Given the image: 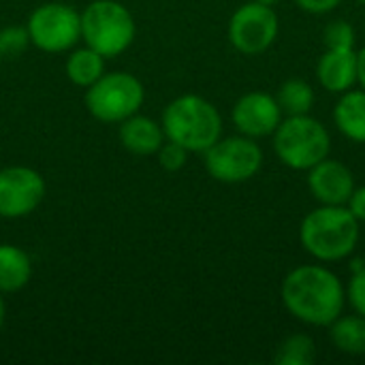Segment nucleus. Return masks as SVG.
<instances>
[{
    "mask_svg": "<svg viewBox=\"0 0 365 365\" xmlns=\"http://www.w3.org/2000/svg\"><path fill=\"white\" fill-rule=\"evenodd\" d=\"M284 308L302 323L329 327L344 310L346 289L323 265H299L287 274L280 287Z\"/></svg>",
    "mask_w": 365,
    "mask_h": 365,
    "instance_id": "1",
    "label": "nucleus"
},
{
    "mask_svg": "<svg viewBox=\"0 0 365 365\" xmlns=\"http://www.w3.org/2000/svg\"><path fill=\"white\" fill-rule=\"evenodd\" d=\"M299 242L317 261H342L357 248L359 220L346 205H321L302 220Z\"/></svg>",
    "mask_w": 365,
    "mask_h": 365,
    "instance_id": "2",
    "label": "nucleus"
},
{
    "mask_svg": "<svg viewBox=\"0 0 365 365\" xmlns=\"http://www.w3.org/2000/svg\"><path fill=\"white\" fill-rule=\"evenodd\" d=\"M160 124L165 137L188 152H205L222 137V118L218 109L197 94H184L171 101L163 111Z\"/></svg>",
    "mask_w": 365,
    "mask_h": 365,
    "instance_id": "3",
    "label": "nucleus"
},
{
    "mask_svg": "<svg viewBox=\"0 0 365 365\" xmlns=\"http://www.w3.org/2000/svg\"><path fill=\"white\" fill-rule=\"evenodd\" d=\"M274 152L282 165L308 171L329 156L331 135L323 122L306 115H287L274 130Z\"/></svg>",
    "mask_w": 365,
    "mask_h": 365,
    "instance_id": "4",
    "label": "nucleus"
},
{
    "mask_svg": "<svg viewBox=\"0 0 365 365\" xmlns=\"http://www.w3.org/2000/svg\"><path fill=\"white\" fill-rule=\"evenodd\" d=\"M137 34L133 13L115 0H94L81 13V38L103 58L124 53Z\"/></svg>",
    "mask_w": 365,
    "mask_h": 365,
    "instance_id": "5",
    "label": "nucleus"
},
{
    "mask_svg": "<svg viewBox=\"0 0 365 365\" xmlns=\"http://www.w3.org/2000/svg\"><path fill=\"white\" fill-rule=\"evenodd\" d=\"M145 92L143 83L124 71L103 73L98 81H94L86 92L88 111L107 124H120L122 120L135 115L143 105Z\"/></svg>",
    "mask_w": 365,
    "mask_h": 365,
    "instance_id": "6",
    "label": "nucleus"
},
{
    "mask_svg": "<svg viewBox=\"0 0 365 365\" xmlns=\"http://www.w3.org/2000/svg\"><path fill=\"white\" fill-rule=\"evenodd\" d=\"M205 169L207 173L222 184H242L255 178L263 165L261 145L246 135L237 137H220L205 152Z\"/></svg>",
    "mask_w": 365,
    "mask_h": 365,
    "instance_id": "7",
    "label": "nucleus"
},
{
    "mask_svg": "<svg viewBox=\"0 0 365 365\" xmlns=\"http://www.w3.org/2000/svg\"><path fill=\"white\" fill-rule=\"evenodd\" d=\"M26 28L41 51L60 53L81 38V15L64 2H45L30 13Z\"/></svg>",
    "mask_w": 365,
    "mask_h": 365,
    "instance_id": "8",
    "label": "nucleus"
},
{
    "mask_svg": "<svg viewBox=\"0 0 365 365\" xmlns=\"http://www.w3.org/2000/svg\"><path fill=\"white\" fill-rule=\"evenodd\" d=\"M278 30H280V21L274 6L252 0L242 4L231 15L229 41L240 53L257 56L274 45Z\"/></svg>",
    "mask_w": 365,
    "mask_h": 365,
    "instance_id": "9",
    "label": "nucleus"
},
{
    "mask_svg": "<svg viewBox=\"0 0 365 365\" xmlns=\"http://www.w3.org/2000/svg\"><path fill=\"white\" fill-rule=\"evenodd\" d=\"M45 197V180L30 167L0 169V218H24Z\"/></svg>",
    "mask_w": 365,
    "mask_h": 365,
    "instance_id": "10",
    "label": "nucleus"
},
{
    "mask_svg": "<svg viewBox=\"0 0 365 365\" xmlns=\"http://www.w3.org/2000/svg\"><path fill=\"white\" fill-rule=\"evenodd\" d=\"M231 118L240 135L261 139L274 135V130L282 122V109L276 96L255 90L237 98Z\"/></svg>",
    "mask_w": 365,
    "mask_h": 365,
    "instance_id": "11",
    "label": "nucleus"
},
{
    "mask_svg": "<svg viewBox=\"0 0 365 365\" xmlns=\"http://www.w3.org/2000/svg\"><path fill=\"white\" fill-rule=\"evenodd\" d=\"M308 190L321 205H346L355 190V175L342 160L327 156L308 169Z\"/></svg>",
    "mask_w": 365,
    "mask_h": 365,
    "instance_id": "12",
    "label": "nucleus"
},
{
    "mask_svg": "<svg viewBox=\"0 0 365 365\" xmlns=\"http://www.w3.org/2000/svg\"><path fill=\"white\" fill-rule=\"evenodd\" d=\"M319 83L334 94H342L357 83V51L353 49H325L317 62Z\"/></svg>",
    "mask_w": 365,
    "mask_h": 365,
    "instance_id": "13",
    "label": "nucleus"
},
{
    "mask_svg": "<svg viewBox=\"0 0 365 365\" xmlns=\"http://www.w3.org/2000/svg\"><path fill=\"white\" fill-rule=\"evenodd\" d=\"M120 143L137 156L156 154L158 148L165 143L163 124L154 122L148 115L135 113L120 122Z\"/></svg>",
    "mask_w": 365,
    "mask_h": 365,
    "instance_id": "14",
    "label": "nucleus"
},
{
    "mask_svg": "<svg viewBox=\"0 0 365 365\" xmlns=\"http://www.w3.org/2000/svg\"><path fill=\"white\" fill-rule=\"evenodd\" d=\"M334 122L338 130L355 141L365 143V90H346L340 94V101L334 109Z\"/></svg>",
    "mask_w": 365,
    "mask_h": 365,
    "instance_id": "15",
    "label": "nucleus"
},
{
    "mask_svg": "<svg viewBox=\"0 0 365 365\" xmlns=\"http://www.w3.org/2000/svg\"><path fill=\"white\" fill-rule=\"evenodd\" d=\"M30 257L13 244H0V293H15L24 289L30 282Z\"/></svg>",
    "mask_w": 365,
    "mask_h": 365,
    "instance_id": "16",
    "label": "nucleus"
},
{
    "mask_svg": "<svg viewBox=\"0 0 365 365\" xmlns=\"http://www.w3.org/2000/svg\"><path fill=\"white\" fill-rule=\"evenodd\" d=\"M329 340L344 355H365V317L349 314L338 317L329 325Z\"/></svg>",
    "mask_w": 365,
    "mask_h": 365,
    "instance_id": "17",
    "label": "nucleus"
},
{
    "mask_svg": "<svg viewBox=\"0 0 365 365\" xmlns=\"http://www.w3.org/2000/svg\"><path fill=\"white\" fill-rule=\"evenodd\" d=\"M105 73V58L92 47L75 49L66 60V75L79 88H90Z\"/></svg>",
    "mask_w": 365,
    "mask_h": 365,
    "instance_id": "18",
    "label": "nucleus"
},
{
    "mask_svg": "<svg viewBox=\"0 0 365 365\" xmlns=\"http://www.w3.org/2000/svg\"><path fill=\"white\" fill-rule=\"evenodd\" d=\"M314 88L304 79H287L276 94L282 115H306L314 107Z\"/></svg>",
    "mask_w": 365,
    "mask_h": 365,
    "instance_id": "19",
    "label": "nucleus"
},
{
    "mask_svg": "<svg viewBox=\"0 0 365 365\" xmlns=\"http://www.w3.org/2000/svg\"><path fill=\"white\" fill-rule=\"evenodd\" d=\"M317 357V344L306 334H293L284 338L276 353L274 364L276 365H310Z\"/></svg>",
    "mask_w": 365,
    "mask_h": 365,
    "instance_id": "20",
    "label": "nucleus"
},
{
    "mask_svg": "<svg viewBox=\"0 0 365 365\" xmlns=\"http://www.w3.org/2000/svg\"><path fill=\"white\" fill-rule=\"evenodd\" d=\"M30 45V34L28 28L19 26H9L0 30V58L2 60H13L19 58L26 47Z\"/></svg>",
    "mask_w": 365,
    "mask_h": 365,
    "instance_id": "21",
    "label": "nucleus"
},
{
    "mask_svg": "<svg viewBox=\"0 0 365 365\" xmlns=\"http://www.w3.org/2000/svg\"><path fill=\"white\" fill-rule=\"evenodd\" d=\"M323 41H325L327 49H353L355 47V28L344 19H336L325 26Z\"/></svg>",
    "mask_w": 365,
    "mask_h": 365,
    "instance_id": "22",
    "label": "nucleus"
},
{
    "mask_svg": "<svg viewBox=\"0 0 365 365\" xmlns=\"http://www.w3.org/2000/svg\"><path fill=\"white\" fill-rule=\"evenodd\" d=\"M156 154H158V163L165 171H180L186 165L190 152L175 141H167L158 148Z\"/></svg>",
    "mask_w": 365,
    "mask_h": 365,
    "instance_id": "23",
    "label": "nucleus"
},
{
    "mask_svg": "<svg viewBox=\"0 0 365 365\" xmlns=\"http://www.w3.org/2000/svg\"><path fill=\"white\" fill-rule=\"evenodd\" d=\"M346 302L353 306L357 314L365 317V265L361 269L353 272L351 282L346 287Z\"/></svg>",
    "mask_w": 365,
    "mask_h": 365,
    "instance_id": "24",
    "label": "nucleus"
},
{
    "mask_svg": "<svg viewBox=\"0 0 365 365\" xmlns=\"http://www.w3.org/2000/svg\"><path fill=\"white\" fill-rule=\"evenodd\" d=\"M342 0H295V4L306 11V13H312V15H325V13H331Z\"/></svg>",
    "mask_w": 365,
    "mask_h": 365,
    "instance_id": "25",
    "label": "nucleus"
},
{
    "mask_svg": "<svg viewBox=\"0 0 365 365\" xmlns=\"http://www.w3.org/2000/svg\"><path fill=\"white\" fill-rule=\"evenodd\" d=\"M346 207L351 210V214L359 220V222H365V186H355L353 195L349 197L346 201Z\"/></svg>",
    "mask_w": 365,
    "mask_h": 365,
    "instance_id": "26",
    "label": "nucleus"
},
{
    "mask_svg": "<svg viewBox=\"0 0 365 365\" xmlns=\"http://www.w3.org/2000/svg\"><path fill=\"white\" fill-rule=\"evenodd\" d=\"M357 81L365 90V47L361 51H357Z\"/></svg>",
    "mask_w": 365,
    "mask_h": 365,
    "instance_id": "27",
    "label": "nucleus"
},
{
    "mask_svg": "<svg viewBox=\"0 0 365 365\" xmlns=\"http://www.w3.org/2000/svg\"><path fill=\"white\" fill-rule=\"evenodd\" d=\"M4 317H6V306H4V299L0 297V329L4 325Z\"/></svg>",
    "mask_w": 365,
    "mask_h": 365,
    "instance_id": "28",
    "label": "nucleus"
},
{
    "mask_svg": "<svg viewBox=\"0 0 365 365\" xmlns=\"http://www.w3.org/2000/svg\"><path fill=\"white\" fill-rule=\"evenodd\" d=\"M257 2H261V4H267V6H274V4H278L280 0H257Z\"/></svg>",
    "mask_w": 365,
    "mask_h": 365,
    "instance_id": "29",
    "label": "nucleus"
},
{
    "mask_svg": "<svg viewBox=\"0 0 365 365\" xmlns=\"http://www.w3.org/2000/svg\"><path fill=\"white\" fill-rule=\"evenodd\" d=\"M357 2H361V4H365V0H357Z\"/></svg>",
    "mask_w": 365,
    "mask_h": 365,
    "instance_id": "30",
    "label": "nucleus"
}]
</instances>
